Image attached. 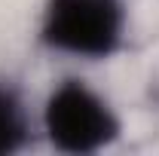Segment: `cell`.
Returning <instances> with one entry per match:
<instances>
[{
  "instance_id": "3957f363",
  "label": "cell",
  "mask_w": 159,
  "mask_h": 156,
  "mask_svg": "<svg viewBox=\"0 0 159 156\" xmlns=\"http://www.w3.org/2000/svg\"><path fill=\"white\" fill-rule=\"evenodd\" d=\"M28 113L19 92L6 83H0V156L16 153L28 144Z\"/></svg>"
},
{
  "instance_id": "6da1fadb",
  "label": "cell",
  "mask_w": 159,
  "mask_h": 156,
  "mask_svg": "<svg viewBox=\"0 0 159 156\" xmlns=\"http://www.w3.org/2000/svg\"><path fill=\"white\" fill-rule=\"evenodd\" d=\"M40 37L55 52L107 58L122 46L125 6L122 0H49Z\"/></svg>"
},
{
  "instance_id": "7a4b0ae2",
  "label": "cell",
  "mask_w": 159,
  "mask_h": 156,
  "mask_svg": "<svg viewBox=\"0 0 159 156\" xmlns=\"http://www.w3.org/2000/svg\"><path fill=\"white\" fill-rule=\"evenodd\" d=\"M43 126L52 147L64 153H95L113 144L119 135L116 113L83 80H64L49 95Z\"/></svg>"
}]
</instances>
